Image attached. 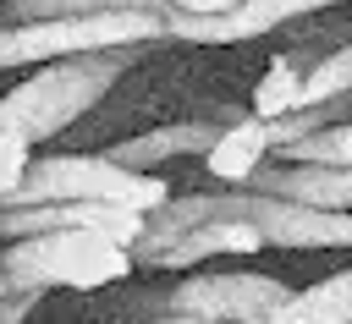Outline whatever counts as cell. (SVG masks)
<instances>
[{
  "label": "cell",
  "instance_id": "52a82bcc",
  "mask_svg": "<svg viewBox=\"0 0 352 324\" xmlns=\"http://www.w3.org/2000/svg\"><path fill=\"white\" fill-rule=\"evenodd\" d=\"M264 231L253 220H204L192 231H182L170 247H160L148 258V269H192L204 258H220V253H264Z\"/></svg>",
  "mask_w": 352,
  "mask_h": 324
},
{
  "label": "cell",
  "instance_id": "d6986e66",
  "mask_svg": "<svg viewBox=\"0 0 352 324\" xmlns=\"http://www.w3.org/2000/svg\"><path fill=\"white\" fill-rule=\"evenodd\" d=\"M0 5H6V0H0Z\"/></svg>",
  "mask_w": 352,
  "mask_h": 324
},
{
  "label": "cell",
  "instance_id": "4fadbf2b",
  "mask_svg": "<svg viewBox=\"0 0 352 324\" xmlns=\"http://www.w3.org/2000/svg\"><path fill=\"white\" fill-rule=\"evenodd\" d=\"M280 154H286V159H297V165H330V170H352V121H330V126H319V132H308V137L286 143Z\"/></svg>",
  "mask_w": 352,
  "mask_h": 324
},
{
  "label": "cell",
  "instance_id": "3957f363",
  "mask_svg": "<svg viewBox=\"0 0 352 324\" xmlns=\"http://www.w3.org/2000/svg\"><path fill=\"white\" fill-rule=\"evenodd\" d=\"M143 44H126V49H94V55H66V60H50V66H33L6 99L11 110L28 121L33 143L44 137H60L72 121H82L121 77L126 66L138 60Z\"/></svg>",
  "mask_w": 352,
  "mask_h": 324
},
{
  "label": "cell",
  "instance_id": "277c9868",
  "mask_svg": "<svg viewBox=\"0 0 352 324\" xmlns=\"http://www.w3.org/2000/svg\"><path fill=\"white\" fill-rule=\"evenodd\" d=\"M165 11H99V16H44V22H0V71L50 66L66 55L126 49V44H165Z\"/></svg>",
  "mask_w": 352,
  "mask_h": 324
},
{
  "label": "cell",
  "instance_id": "6da1fadb",
  "mask_svg": "<svg viewBox=\"0 0 352 324\" xmlns=\"http://www.w3.org/2000/svg\"><path fill=\"white\" fill-rule=\"evenodd\" d=\"M0 264H6V280H11V297H16V291H50V286L99 291V286L126 280L138 258H132V247L110 242L94 225H60V231L6 242Z\"/></svg>",
  "mask_w": 352,
  "mask_h": 324
},
{
  "label": "cell",
  "instance_id": "5b68a950",
  "mask_svg": "<svg viewBox=\"0 0 352 324\" xmlns=\"http://www.w3.org/2000/svg\"><path fill=\"white\" fill-rule=\"evenodd\" d=\"M154 302H160V313H187V319H214V324H270L292 302V291L275 275L226 269V275H187L182 286H170Z\"/></svg>",
  "mask_w": 352,
  "mask_h": 324
},
{
  "label": "cell",
  "instance_id": "9a60e30c",
  "mask_svg": "<svg viewBox=\"0 0 352 324\" xmlns=\"http://www.w3.org/2000/svg\"><path fill=\"white\" fill-rule=\"evenodd\" d=\"M242 0H170V11L176 16H226V11H236Z\"/></svg>",
  "mask_w": 352,
  "mask_h": 324
},
{
  "label": "cell",
  "instance_id": "2e32d148",
  "mask_svg": "<svg viewBox=\"0 0 352 324\" xmlns=\"http://www.w3.org/2000/svg\"><path fill=\"white\" fill-rule=\"evenodd\" d=\"M38 297H44V291H16V297H11V308L0 313V324H28V313L38 308Z\"/></svg>",
  "mask_w": 352,
  "mask_h": 324
},
{
  "label": "cell",
  "instance_id": "5bb4252c",
  "mask_svg": "<svg viewBox=\"0 0 352 324\" xmlns=\"http://www.w3.org/2000/svg\"><path fill=\"white\" fill-rule=\"evenodd\" d=\"M352 93V44H341L336 55L314 60L302 71V110H319V104H336Z\"/></svg>",
  "mask_w": 352,
  "mask_h": 324
},
{
  "label": "cell",
  "instance_id": "e0dca14e",
  "mask_svg": "<svg viewBox=\"0 0 352 324\" xmlns=\"http://www.w3.org/2000/svg\"><path fill=\"white\" fill-rule=\"evenodd\" d=\"M0 258H6V236H0ZM11 308V280H6V264H0V313Z\"/></svg>",
  "mask_w": 352,
  "mask_h": 324
},
{
  "label": "cell",
  "instance_id": "8992f818",
  "mask_svg": "<svg viewBox=\"0 0 352 324\" xmlns=\"http://www.w3.org/2000/svg\"><path fill=\"white\" fill-rule=\"evenodd\" d=\"M275 148H280L275 121H264V115L231 121V126L214 132V143H209V154H204V176L220 181V187H248V181L258 176V165H264Z\"/></svg>",
  "mask_w": 352,
  "mask_h": 324
},
{
  "label": "cell",
  "instance_id": "30bf717a",
  "mask_svg": "<svg viewBox=\"0 0 352 324\" xmlns=\"http://www.w3.org/2000/svg\"><path fill=\"white\" fill-rule=\"evenodd\" d=\"M6 22H44V16H99V11H165L170 0H6Z\"/></svg>",
  "mask_w": 352,
  "mask_h": 324
},
{
  "label": "cell",
  "instance_id": "9c48e42d",
  "mask_svg": "<svg viewBox=\"0 0 352 324\" xmlns=\"http://www.w3.org/2000/svg\"><path fill=\"white\" fill-rule=\"evenodd\" d=\"M270 324H352V269L324 275L308 291H292V302Z\"/></svg>",
  "mask_w": 352,
  "mask_h": 324
},
{
  "label": "cell",
  "instance_id": "7c38bea8",
  "mask_svg": "<svg viewBox=\"0 0 352 324\" xmlns=\"http://www.w3.org/2000/svg\"><path fill=\"white\" fill-rule=\"evenodd\" d=\"M28 170H33V132L11 110V99H0V203L22 187Z\"/></svg>",
  "mask_w": 352,
  "mask_h": 324
},
{
  "label": "cell",
  "instance_id": "ac0fdd59",
  "mask_svg": "<svg viewBox=\"0 0 352 324\" xmlns=\"http://www.w3.org/2000/svg\"><path fill=\"white\" fill-rule=\"evenodd\" d=\"M148 324H214V319H187V313H160V319H148Z\"/></svg>",
  "mask_w": 352,
  "mask_h": 324
},
{
  "label": "cell",
  "instance_id": "8fae6325",
  "mask_svg": "<svg viewBox=\"0 0 352 324\" xmlns=\"http://www.w3.org/2000/svg\"><path fill=\"white\" fill-rule=\"evenodd\" d=\"M297 110H302V66H297L292 55H275L270 71H264L258 88H253V115L280 121V115H297Z\"/></svg>",
  "mask_w": 352,
  "mask_h": 324
},
{
  "label": "cell",
  "instance_id": "7a4b0ae2",
  "mask_svg": "<svg viewBox=\"0 0 352 324\" xmlns=\"http://www.w3.org/2000/svg\"><path fill=\"white\" fill-rule=\"evenodd\" d=\"M176 192L154 170H132L110 154H44L22 176V187L0 209H28V203H126V209H165Z\"/></svg>",
  "mask_w": 352,
  "mask_h": 324
},
{
  "label": "cell",
  "instance_id": "ba28073f",
  "mask_svg": "<svg viewBox=\"0 0 352 324\" xmlns=\"http://www.w3.org/2000/svg\"><path fill=\"white\" fill-rule=\"evenodd\" d=\"M214 132H220V126H198V121H187V126H160V132H138V137L116 143L110 159H121V165H132V170H160V165L176 159V154H209Z\"/></svg>",
  "mask_w": 352,
  "mask_h": 324
}]
</instances>
